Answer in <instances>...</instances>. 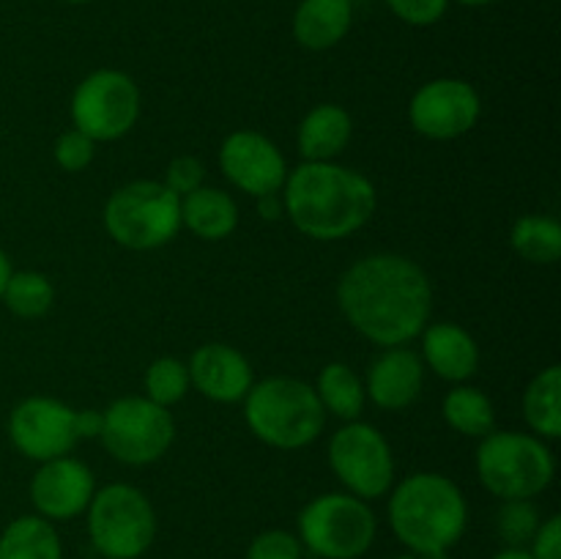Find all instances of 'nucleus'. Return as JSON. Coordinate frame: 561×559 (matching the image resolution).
Returning <instances> with one entry per match:
<instances>
[{
	"label": "nucleus",
	"mask_w": 561,
	"mask_h": 559,
	"mask_svg": "<svg viewBox=\"0 0 561 559\" xmlns=\"http://www.w3.org/2000/svg\"><path fill=\"white\" fill-rule=\"evenodd\" d=\"M66 3H75V5H82V3H91V0H66Z\"/></svg>",
	"instance_id": "a19ab883"
},
{
	"label": "nucleus",
	"mask_w": 561,
	"mask_h": 559,
	"mask_svg": "<svg viewBox=\"0 0 561 559\" xmlns=\"http://www.w3.org/2000/svg\"><path fill=\"white\" fill-rule=\"evenodd\" d=\"M480 113V93L458 77L425 82L409 104L411 126L431 140H455L466 135L477 126Z\"/></svg>",
	"instance_id": "f8f14e48"
},
{
	"label": "nucleus",
	"mask_w": 561,
	"mask_h": 559,
	"mask_svg": "<svg viewBox=\"0 0 561 559\" xmlns=\"http://www.w3.org/2000/svg\"><path fill=\"white\" fill-rule=\"evenodd\" d=\"M190 384L214 403H236L244 400L252 387V367L241 351L225 343H206L192 354Z\"/></svg>",
	"instance_id": "dca6fc26"
},
{
	"label": "nucleus",
	"mask_w": 561,
	"mask_h": 559,
	"mask_svg": "<svg viewBox=\"0 0 561 559\" xmlns=\"http://www.w3.org/2000/svg\"><path fill=\"white\" fill-rule=\"evenodd\" d=\"M392 14L403 20L405 25L427 27L436 25L449 9V0H387Z\"/></svg>",
	"instance_id": "2f4dec72"
},
{
	"label": "nucleus",
	"mask_w": 561,
	"mask_h": 559,
	"mask_svg": "<svg viewBox=\"0 0 561 559\" xmlns=\"http://www.w3.org/2000/svg\"><path fill=\"white\" fill-rule=\"evenodd\" d=\"M9 277H11V261H9V255H5V252L0 250V296H3Z\"/></svg>",
	"instance_id": "4c0bfd02"
},
{
	"label": "nucleus",
	"mask_w": 561,
	"mask_h": 559,
	"mask_svg": "<svg viewBox=\"0 0 561 559\" xmlns=\"http://www.w3.org/2000/svg\"><path fill=\"white\" fill-rule=\"evenodd\" d=\"M219 168L236 190L252 197L279 192L288 179V164L279 148L268 137L250 129L225 137L219 148Z\"/></svg>",
	"instance_id": "4468645a"
},
{
	"label": "nucleus",
	"mask_w": 561,
	"mask_h": 559,
	"mask_svg": "<svg viewBox=\"0 0 561 559\" xmlns=\"http://www.w3.org/2000/svg\"><path fill=\"white\" fill-rule=\"evenodd\" d=\"M203 179H206V168L197 157H175L173 162L168 164V173H164L162 184L168 186L170 192H175L179 197L190 195V192L201 190Z\"/></svg>",
	"instance_id": "473e14b6"
},
{
	"label": "nucleus",
	"mask_w": 561,
	"mask_h": 559,
	"mask_svg": "<svg viewBox=\"0 0 561 559\" xmlns=\"http://www.w3.org/2000/svg\"><path fill=\"white\" fill-rule=\"evenodd\" d=\"M181 225H186L197 239H228L239 225V206L228 192L201 186L181 197Z\"/></svg>",
	"instance_id": "412c9836"
},
{
	"label": "nucleus",
	"mask_w": 561,
	"mask_h": 559,
	"mask_svg": "<svg viewBox=\"0 0 561 559\" xmlns=\"http://www.w3.org/2000/svg\"><path fill=\"white\" fill-rule=\"evenodd\" d=\"M99 438L121 464L146 466L168 453L175 438V422L164 406L148 398H118L104 411Z\"/></svg>",
	"instance_id": "1a4fd4ad"
},
{
	"label": "nucleus",
	"mask_w": 561,
	"mask_h": 559,
	"mask_svg": "<svg viewBox=\"0 0 561 559\" xmlns=\"http://www.w3.org/2000/svg\"><path fill=\"white\" fill-rule=\"evenodd\" d=\"M442 414L447 425L458 431L460 436L485 438L496 425V411H493L491 398L480 389L466 387V384L449 389L442 403Z\"/></svg>",
	"instance_id": "393cba45"
},
{
	"label": "nucleus",
	"mask_w": 561,
	"mask_h": 559,
	"mask_svg": "<svg viewBox=\"0 0 561 559\" xmlns=\"http://www.w3.org/2000/svg\"><path fill=\"white\" fill-rule=\"evenodd\" d=\"M9 438L25 458L38 464L69 455L80 442L75 409L55 398H25L11 411Z\"/></svg>",
	"instance_id": "ddd939ff"
},
{
	"label": "nucleus",
	"mask_w": 561,
	"mask_h": 559,
	"mask_svg": "<svg viewBox=\"0 0 561 559\" xmlns=\"http://www.w3.org/2000/svg\"><path fill=\"white\" fill-rule=\"evenodd\" d=\"M88 535L102 559H140L157 537V513L146 493L110 482L88 504Z\"/></svg>",
	"instance_id": "0eeeda50"
},
{
	"label": "nucleus",
	"mask_w": 561,
	"mask_h": 559,
	"mask_svg": "<svg viewBox=\"0 0 561 559\" xmlns=\"http://www.w3.org/2000/svg\"><path fill=\"white\" fill-rule=\"evenodd\" d=\"M392 559H420L416 554H403V557H392Z\"/></svg>",
	"instance_id": "ea45409f"
},
{
	"label": "nucleus",
	"mask_w": 561,
	"mask_h": 559,
	"mask_svg": "<svg viewBox=\"0 0 561 559\" xmlns=\"http://www.w3.org/2000/svg\"><path fill=\"white\" fill-rule=\"evenodd\" d=\"M257 201V212L263 214V219H277L283 217V203L277 201V192H272V195H263V197H255Z\"/></svg>",
	"instance_id": "c9c22d12"
},
{
	"label": "nucleus",
	"mask_w": 561,
	"mask_h": 559,
	"mask_svg": "<svg viewBox=\"0 0 561 559\" xmlns=\"http://www.w3.org/2000/svg\"><path fill=\"white\" fill-rule=\"evenodd\" d=\"M301 540L285 529H266L250 543L247 559H301Z\"/></svg>",
	"instance_id": "7c9ffc66"
},
{
	"label": "nucleus",
	"mask_w": 561,
	"mask_h": 559,
	"mask_svg": "<svg viewBox=\"0 0 561 559\" xmlns=\"http://www.w3.org/2000/svg\"><path fill=\"white\" fill-rule=\"evenodd\" d=\"M345 321L381 349H394L431 321L433 288L425 269L398 252L359 258L337 283Z\"/></svg>",
	"instance_id": "f257e3e1"
},
{
	"label": "nucleus",
	"mask_w": 561,
	"mask_h": 559,
	"mask_svg": "<svg viewBox=\"0 0 561 559\" xmlns=\"http://www.w3.org/2000/svg\"><path fill=\"white\" fill-rule=\"evenodd\" d=\"M531 559H561V518L551 515L542 521L540 529L531 537Z\"/></svg>",
	"instance_id": "72a5a7b5"
},
{
	"label": "nucleus",
	"mask_w": 561,
	"mask_h": 559,
	"mask_svg": "<svg viewBox=\"0 0 561 559\" xmlns=\"http://www.w3.org/2000/svg\"><path fill=\"white\" fill-rule=\"evenodd\" d=\"M96 157V140L80 129H69L55 140V162L66 170V173H80Z\"/></svg>",
	"instance_id": "c756f323"
},
{
	"label": "nucleus",
	"mask_w": 561,
	"mask_h": 559,
	"mask_svg": "<svg viewBox=\"0 0 561 559\" xmlns=\"http://www.w3.org/2000/svg\"><path fill=\"white\" fill-rule=\"evenodd\" d=\"M91 559H102V557H91Z\"/></svg>",
	"instance_id": "79ce46f5"
},
{
	"label": "nucleus",
	"mask_w": 561,
	"mask_h": 559,
	"mask_svg": "<svg viewBox=\"0 0 561 559\" xmlns=\"http://www.w3.org/2000/svg\"><path fill=\"white\" fill-rule=\"evenodd\" d=\"M376 515L354 493H323L299 513V540L321 559H359L376 540Z\"/></svg>",
	"instance_id": "6e6552de"
},
{
	"label": "nucleus",
	"mask_w": 561,
	"mask_h": 559,
	"mask_svg": "<svg viewBox=\"0 0 561 559\" xmlns=\"http://www.w3.org/2000/svg\"><path fill=\"white\" fill-rule=\"evenodd\" d=\"M491 559H531V554L526 551L524 546H507L504 551H499L496 557H491Z\"/></svg>",
	"instance_id": "e433bc0d"
},
{
	"label": "nucleus",
	"mask_w": 561,
	"mask_h": 559,
	"mask_svg": "<svg viewBox=\"0 0 561 559\" xmlns=\"http://www.w3.org/2000/svg\"><path fill=\"white\" fill-rule=\"evenodd\" d=\"M469 507L449 477L416 471L389 497V524L411 554L449 551L463 537Z\"/></svg>",
	"instance_id": "7ed1b4c3"
},
{
	"label": "nucleus",
	"mask_w": 561,
	"mask_h": 559,
	"mask_svg": "<svg viewBox=\"0 0 561 559\" xmlns=\"http://www.w3.org/2000/svg\"><path fill=\"white\" fill-rule=\"evenodd\" d=\"M540 524V513L531 504V499H510V502L502 504L496 515V529L507 546H526V543H531Z\"/></svg>",
	"instance_id": "c85d7f7f"
},
{
	"label": "nucleus",
	"mask_w": 561,
	"mask_h": 559,
	"mask_svg": "<svg viewBox=\"0 0 561 559\" xmlns=\"http://www.w3.org/2000/svg\"><path fill=\"white\" fill-rule=\"evenodd\" d=\"M510 244L529 263H557L561 255V225L551 217H520L510 230Z\"/></svg>",
	"instance_id": "a878e982"
},
{
	"label": "nucleus",
	"mask_w": 561,
	"mask_h": 559,
	"mask_svg": "<svg viewBox=\"0 0 561 559\" xmlns=\"http://www.w3.org/2000/svg\"><path fill=\"white\" fill-rule=\"evenodd\" d=\"M553 455L540 436L515 431H491L477 449V475L493 497L531 499L553 480Z\"/></svg>",
	"instance_id": "39448f33"
},
{
	"label": "nucleus",
	"mask_w": 561,
	"mask_h": 559,
	"mask_svg": "<svg viewBox=\"0 0 561 559\" xmlns=\"http://www.w3.org/2000/svg\"><path fill=\"white\" fill-rule=\"evenodd\" d=\"M316 395L321 400L323 411L340 417V420H359L362 406H365V384L343 362H329L318 373Z\"/></svg>",
	"instance_id": "b1692460"
},
{
	"label": "nucleus",
	"mask_w": 561,
	"mask_h": 559,
	"mask_svg": "<svg viewBox=\"0 0 561 559\" xmlns=\"http://www.w3.org/2000/svg\"><path fill=\"white\" fill-rule=\"evenodd\" d=\"M460 5H471V9H480V5H491L493 0H458Z\"/></svg>",
	"instance_id": "58836bf2"
},
{
	"label": "nucleus",
	"mask_w": 561,
	"mask_h": 559,
	"mask_svg": "<svg viewBox=\"0 0 561 559\" xmlns=\"http://www.w3.org/2000/svg\"><path fill=\"white\" fill-rule=\"evenodd\" d=\"M96 493L93 471L82 460L60 455L44 460L31 480V502L47 521H69L85 513Z\"/></svg>",
	"instance_id": "2eb2a0df"
},
{
	"label": "nucleus",
	"mask_w": 561,
	"mask_h": 559,
	"mask_svg": "<svg viewBox=\"0 0 561 559\" xmlns=\"http://www.w3.org/2000/svg\"><path fill=\"white\" fill-rule=\"evenodd\" d=\"M422 356L444 381H466L477 373L480 349L474 338L458 323H433L422 329Z\"/></svg>",
	"instance_id": "a211bd4d"
},
{
	"label": "nucleus",
	"mask_w": 561,
	"mask_h": 559,
	"mask_svg": "<svg viewBox=\"0 0 561 559\" xmlns=\"http://www.w3.org/2000/svg\"><path fill=\"white\" fill-rule=\"evenodd\" d=\"M104 228L126 250H157L181 228V197L162 181H131L110 195Z\"/></svg>",
	"instance_id": "423d86ee"
},
{
	"label": "nucleus",
	"mask_w": 561,
	"mask_h": 559,
	"mask_svg": "<svg viewBox=\"0 0 561 559\" xmlns=\"http://www.w3.org/2000/svg\"><path fill=\"white\" fill-rule=\"evenodd\" d=\"M140 115V88L118 69L91 71L71 93V121L75 129L91 140H118Z\"/></svg>",
	"instance_id": "9d476101"
},
{
	"label": "nucleus",
	"mask_w": 561,
	"mask_h": 559,
	"mask_svg": "<svg viewBox=\"0 0 561 559\" xmlns=\"http://www.w3.org/2000/svg\"><path fill=\"white\" fill-rule=\"evenodd\" d=\"M102 425H104V411H96V409L75 411L77 438H99Z\"/></svg>",
	"instance_id": "f704fd0d"
},
{
	"label": "nucleus",
	"mask_w": 561,
	"mask_h": 559,
	"mask_svg": "<svg viewBox=\"0 0 561 559\" xmlns=\"http://www.w3.org/2000/svg\"><path fill=\"white\" fill-rule=\"evenodd\" d=\"M186 389H190V370L175 356H159L146 370V398L151 403L170 409L184 398Z\"/></svg>",
	"instance_id": "cd10ccee"
},
{
	"label": "nucleus",
	"mask_w": 561,
	"mask_h": 559,
	"mask_svg": "<svg viewBox=\"0 0 561 559\" xmlns=\"http://www.w3.org/2000/svg\"><path fill=\"white\" fill-rule=\"evenodd\" d=\"M354 25L351 0H301L294 11V38L305 49H332L348 36Z\"/></svg>",
	"instance_id": "6ab92c4d"
},
{
	"label": "nucleus",
	"mask_w": 561,
	"mask_h": 559,
	"mask_svg": "<svg viewBox=\"0 0 561 559\" xmlns=\"http://www.w3.org/2000/svg\"><path fill=\"white\" fill-rule=\"evenodd\" d=\"M351 115L337 104H318L299 126V151L307 162H332L351 140Z\"/></svg>",
	"instance_id": "aec40b11"
},
{
	"label": "nucleus",
	"mask_w": 561,
	"mask_h": 559,
	"mask_svg": "<svg viewBox=\"0 0 561 559\" xmlns=\"http://www.w3.org/2000/svg\"><path fill=\"white\" fill-rule=\"evenodd\" d=\"M329 466L334 477L359 499H378L392 488V447L378 427L351 420L329 442Z\"/></svg>",
	"instance_id": "9b49d317"
},
{
	"label": "nucleus",
	"mask_w": 561,
	"mask_h": 559,
	"mask_svg": "<svg viewBox=\"0 0 561 559\" xmlns=\"http://www.w3.org/2000/svg\"><path fill=\"white\" fill-rule=\"evenodd\" d=\"M0 559H64L53 521L42 515H20L0 535Z\"/></svg>",
	"instance_id": "4be33fe9"
},
{
	"label": "nucleus",
	"mask_w": 561,
	"mask_h": 559,
	"mask_svg": "<svg viewBox=\"0 0 561 559\" xmlns=\"http://www.w3.org/2000/svg\"><path fill=\"white\" fill-rule=\"evenodd\" d=\"M524 417L531 431L542 438L561 433V367L551 365L531 378L524 392Z\"/></svg>",
	"instance_id": "5701e85b"
},
{
	"label": "nucleus",
	"mask_w": 561,
	"mask_h": 559,
	"mask_svg": "<svg viewBox=\"0 0 561 559\" xmlns=\"http://www.w3.org/2000/svg\"><path fill=\"white\" fill-rule=\"evenodd\" d=\"M422 384H425V362L411 349L394 345L370 365L365 392L381 409L400 411L420 398Z\"/></svg>",
	"instance_id": "f3484780"
},
{
	"label": "nucleus",
	"mask_w": 561,
	"mask_h": 559,
	"mask_svg": "<svg viewBox=\"0 0 561 559\" xmlns=\"http://www.w3.org/2000/svg\"><path fill=\"white\" fill-rule=\"evenodd\" d=\"M283 208L299 233L316 241L348 239L376 212V186L334 162H305L283 184Z\"/></svg>",
	"instance_id": "f03ea898"
},
{
	"label": "nucleus",
	"mask_w": 561,
	"mask_h": 559,
	"mask_svg": "<svg viewBox=\"0 0 561 559\" xmlns=\"http://www.w3.org/2000/svg\"><path fill=\"white\" fill-rule=\"evenodd\" d=\"M244 420L255 438L277 449H299L316 442L327 422L316 387L288 376L252 384L244 395Z\"/></svg>",
	"instance_id": "20e7f679"
},
{
	"label": "nucleus",
	"mask_w": 561,
	"mask_h": 559,
	"mask_svg": "<svg viewBox=\"0 0 561 559\" xmlns=\"http://www.w3.org/2000/svg\"><path fill=\"white\" fill-rule=\"evenodd\" d=\"M0 299L5 301L14 316L42 318L53 307L55 288L42 272H11L9 283Z\"/></svg>",
	"instance_id": "bb28decb"
}]
</instances>
